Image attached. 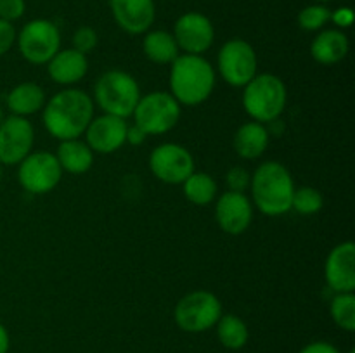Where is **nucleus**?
<instances>
[{
	"mask_svg": "<svg viewBox=\"0 0 355 353\" xmlns=\"http://www.w3.org/2000/svg\"><path fill=\"white\" fill-rule=\"evenodd\" d=\"M92 97L78 89H64L54 93L42 109V121L54 138L69 141L80 138L94 118Z\"/></svg>",
	"mask_w": 355,
	"mask_h": 353,
	"instance_id": "obj_1",
	"label": "nucleus"
},
{
	"mask_svg": "<svg viewBox=\"0 0 355 353\" xmlns=\"http://www.w3.org/2000/svg\"><path fill=\"white\" fill-rule=\"evenodd\" d=\"M217 73L203 55L180 54L170 64V93L180 106H200L214 93Z\"/></svg>",
	"mask_w": 355,
	"mask_h": 353,
	"instance_id": "obj_2",
	"label": "nucleus"
},
{
	"mask_svg": "<svg viewBox=\"0 0 355 353\" xmlns=\"http://www.w3.org/2000/svg\"><path fill=\"white\" fill-rule=\"evenodd\" d=\"M295 189L293 176L283 163L266 161L252 175V204L267 217H281L291 211Z\"/></svg>",
	"mask_w": 355,
	"mask_h": 353,
	"instance_id": "obj_3",
	"label": "nucleus"
},
{
	"mask_svg": "<svg viewBox=\"0 0 355 353\" xmlns=\"http://www.w3.org/2000/svg\"><path fill=\"white\" fill-rule=\"evenodd\" d=\"M288 89L272 73H257L243 87V107L253 121L269 125L279 120L286 109Z\"/></svg>",
	"mask_w": 355,
	"mask_h": 353,
	"instance_id": "obj_4",
	"label": "nucleus"
},
{
	"mask_svg": "<svg viewBox=\"0 0 355 353\" xmlns=\"http://www.w3.org/2000/svg\"><path fill=\"white\" fill-rule=\"evenodd\" d=\"M141 96L137 80L121 69L103 73L94 87V104H97L104 114H113L125 120L132 116Z\"/></svg>",
	"mask_w": 355,
	"mask_h": 353,
	"instance_id": "obj_5",
	"label": "nucleus"
},
{
	"mask_svg": "<svg viewBox=\"0 0 355 353\" xmlns=\"http://www.w3.org/2000/svg\"><path fill=\"white\" fill-rule=\"evenodd\" d=\"M222 303L211 291H191L180 298L173 310V318L179 329L191 334L210 331L222 317Z\"/></svg>",
	"mask_w": 355,
	"mask_h": 353,
	"instance_id": "obj_6",
	"label": "nucleus"
},
{
	"mask_svg": "<svg viewBox=\"0 0 355 353\" xmlns=\"http://www.w3.org/2000/svg\"><path fill=\"white\" fill-rule=\"evenodd\" d=\"M182 107L170 92L155 90L141 96L134 113V123L148 135L168 134L179 123Z\"/></svg>",
	"mask_w": 355,
	"mask_h": 353,
	"instance_id": "obj_7",
	"label": "nucleus"
},
{
	"mask_svg": "<svg viewBox=\"0 0 355 353\" xmlns=\"http://www.w3.org/2000/svg\"><path fill=\"white\" fill-rule=\"evenodd\" d=\"M217 69L227 85L243 89L259 73V57L253 45L243 38L225 42L218 51Z\"/></svg>",
	"mask_w": 355,
	"mask_h": 353,
	"instance_id": "obj_8",
	"label": "nucleus"
},
{
	"mask_svg": "<svg viewBox=\"0 0 355 353\" xmlns=\"http://www.w3.org/2000/svg\"><path fill=\"white\" fill-rule=\"evenodd\" d=\"M17 48L30 64H47L61 48V31L52 21H28L16 37Z\"/></svg>",
	"mask_w": 355,
	"mask_h": 353,
	"instance_id": "obj_9",
	"label": "nucleus"
},
{
	"mask_svg": "<svg viewBox=\"0 0 355 353\" xmlns=\"http://www.w3.org/2000/svg\"><path fill=\"white\" fill-rule=\"evenodd\" d=\"M62 168L55 154L49 151H31L17 165V182L26 192L42 196L59 185Z\"/></svg>",
	"mask_w": 355,
	"mask_h": 353,
	"instance_id": "obj_10",
	"label": "nucleus"
},
{
	"mask_svg": "<svg viewBox=\"0 0 355 353\" xmlns=\"http://www.w3.org/2000/svg\"><path fill=\"white\" fill-rule=\"evenodd\" d=\"M149 168L159 182L177 185L194 172V158L184 145L163 142L149 154Z\"/></svg>",
	"mask_w": 355,
	"mask_h": 353,
	"instance_id": "obj_11",
	"label": "nucleus"
},
{
	"mask_svg": "<svg viewBox=\"0 0 355 353\" xmlns=\"http://www.w3.org/2000/svg\"><path fill=\"white\" fill-rule=\"evenodd\" d=\"M35 145V128L28 118L9 114L0 123V165L17 166Z\"/></svg>",
	"mask_w": 355,
	"mask_h": 353,
	"instance_id": "obj_12",
	"label": "nucleus"
},
{
	"mask_svg": "<svg viewBox=\"0 0 355 353\" xmlns=\"http://www.w3.org/2000/svg\"><path fill=\"white\" fill-rule=\"evenodd\" d=\"M173 38L180 54L203 55L215 42V28L201 12H186L173 24Z\"/></svg>",
	"mask_w": 355,
	"mask_h": 353,
	"instance_id": "obj_13",
	"label": "nucleus"
},
{
	"mask_svg": "<svg viewBox=\"0 0 355 353\" xmlns=\"http://www.w3.org/2000/svg\"><path fill=\"white\" fill-rule=\"evenodd\" d=\"M127 128L128 123L125 118L103 113L101 116L92 118L83 135L94 154H113L127 144Z\"/></svg>",
	"mask_w": 355,
	"mask_h": 353,
	"instance_id": "obj_14",
	"label": "nucleus"
},
{
	"mask_svg": "<svg viewBox=\"0 0 355 353\" xmlns=\"http://www.w3.org/2000/svg\"><path fill=\"white\" fill-rule=\"evenodd\" d=\"M215 220L229 235H241L248 230L253 220L252 199L245 192L225 190L215 204Z\"/></svg>",
	"mask_w": 355,
	"mask_h": 353,
	"instance_id": "obj_15",
	"label": "nucleus"
},
{
	"mask_svg": "<svg viewBox=\"0 0 355 353\" xmlns=\"http://www.w3.org/2000/svg\"><path fill=\"white\" fill-rule=\"evenodd\" d=\"M324 279L335 293L355 291V244L343 241L329 251L324 263Z\"/></svg>",
	"mask_w": 355,
	"mask_h": 353,
	"instance_id": "obj_16",
	"label": "nucleus"
},
{
	"mask_svg": "<svg viewBox=\"0 0 355 353\" xmlns=\"http://www.w3.org/2000/svg\"><path fill=\"white\" fill-rule=\"evenodd\" d=\"M110 7L114 23L128 35H144L155 23V0H110Z\"/></svg>",
	"mask_w": 355,
	"mask_h": 353,
	"instance_id": "obj_17",
	"label": "nucleus"
},
{
	"mask_svg": "<svg viewBox=\"0 0 355 353\" xmlns=\"http://www.w3.org/2000/svg\"><path fill=\"white\" fill-rule=\"evenodd\" d=\"M89 71V59L75 48H59L47 62V73L58 85L71 87L82 82Z\"/></svg>",
	"mask_w": 355,
	"mask_h": 353,
	"instance_id": "obj_18",
	"label": "nucleus"
},
{
	"mask_svg": "<svg viewBox=\"0 0 355 353\" xmlns=\"http://www.w3.org/2000/svg\"><path fill=\"white\" fill-rule=\"evenodd\" d=\"M270 142V132L267 125L259 121H246L236 130L232 145L241 159H259L267 151Z\"/></svg>",
	"mask_w": 355,
	"mask_h": 353,
	"instance_id": "obj_19",
	"label": "nucleus"
},
{
	"mask_svg": "<svg viewBox=\"0 0 355 353\" xmlns=\"http://www.w3.org/2000/svg\"><path fill=\"white\" fill-rule=\"evenodd\" d=\"M349 37L338 28L319 31L311 44V55L319 64L333 66L343 61L349 54Z\"/></svg>",
	"mask_w": 355,
	"mask_h": 353,
	"instance_id": "obj_20",
	"label": "nucleus"
},
{
	"mask_svg": "<svg viewBox=\"0 0 355 353\" xmlns=\"http://www.w3.org/2000/svg\"><path fill=\"white\" fill-rule=\"evenodd\" d=\"M45 102H47L45 90L38 83L33 82L19 83L6 97V104L9 107L10 114L23 118H28L44 109Z\"/></svg>",
	"mask_w": 355,
	"mask_h": 353,
	"instance_id": "obj_21",
	"label": "nucleus"
},
{
	"mask_svg": "<svg viewBox=\"0 0 355 353\" xmlns=\"http://www.w3.org/2000/svg\"><path fill=\"white\" fill-rule=\"evenodd\" d=\"M55 158L62 172L71 173V175H83L94 165V151L87 145L85 141H80V138L59 142Z\"/></svg>",
	"mask_w": 355,
	"mask_h": 353,
	"instance_id": "obj_22",
	"label": "nucleus"
},
{
	"mask_svg": "<svg viewBox=\"0 0 355 353\" xmlns=\"http://www.w3.org/2000/svg\"><path fill=\"white\" fill-rule=\"evenodd\" d=\"M142 52L155 64H172L180 55L179 45L170 31L153 30L146 31L142 38Z\"/></svg>",
	"mask_w": 355,
	"mask_h": 353,
	"instance_id": "obj_23",
	"label": "nucleus"
},
{
	"mask_svg": "<svg viewBox=\"0 0 355 353\" xmlns=\"http://www.w3.org/2000/svg\"><path fill=\"white\" fill-rule=\"evenodd\" d=\"M182 192L189 203L196 204V206H207L217 199V182L210 173L196 172L194 170L182 183Z\"/></svg>",
	"mask_w": 355,
	"mask_h": 353,
	"instance_id": "obj_24",
	"label": "nucleus"
},
{
	"mask_svg": "<svg viewBox=\"0 0 355 353\" xmlns=\"http://www.w3.org/2000/svg\"><path fill=\"white\" fill-rule=\"evenodd\" d=\"M215 329H217V338L220 345L232 352L245 348L250 339L248 325L234 314H222V317L215 324Z\"/></svg>",
	"mask_w": 355,
	"mask_h": 353,
	"instance_id": "obj_25",
	"label": "nucleus"
},
{
	"mask_svg": "<svg viewBox=\"0 0 355 353\" xmlns=\"http://www.w3.org/2000/svg\"><path fill=\"white\" fill-rule=\"evenodd\" d=\"M329 314L333 322L340 329L347 332L355 331V294L354 293H335L331 305H329Z\"/></svg>",
	"mask_w": 355,
	"mask_h": 353,
	"instance_id": "obj_26",
	"label": "nucleus"
},
{
	"mask_svg": "<svg viewBox=\"0 0 355 353\" xmlns=\"http://www.w3.org/2000/svg\"><path fill=\"white\" fill-rule=\"evenodd\" d=\"M322 206H324V197L315 187L304 185L295 189L291 210L300 215H315L322 210Z\"/></svg>",
	"mask_w": 355,
	"mask_h": 353,
	"instance_id": "obj_27",
	"label": "nucleus"
},
{
	"mask_svg": "<svg viewBox=\"0 0 355 353\" xmlns=\"http://www.w3.org/2000/svg\"><path fill=\"white\" fill-rule=\"evenodd\" d=\"M331 10L324 3H312L304 7L298 14V26L305 31H319L329 23Z\"/></svg>",
	"mask_w": 355,
	"mask_h": 353,
	"instance_id": "obj_28",
	"label": "nucleus"
},
{
	"mask_svg": "<svg viewBox=\"0 0 355 353\" xmlns=\"http://www.w3.org/2000/svg\"><path fill=\"white\" fill-rule=\"evenodd\" d=\"M97 40H99V38H97V31L94 30L92 26H80L78 30L73 33L71 44L75 51L89 55L90 52L97 47Z\"/></svg>",
	"mask_w": 355,
	"mask_h": 353,
	"instance_id": "obj_29",
	"label": "nucleus"
},
{
	"mask_svg": "<svg viewBox=\"0 0 355 353\" xmlns=\"http://www.w3.org/2000/svg\"><path fill=\"white\" fill-rule=\"evenodd\" d=\"M250 182H252V173L243 166H232L225 173L227 190H232V192H245L246 189H250Z\"/></svg>",
	"mask_w": 355,
	"mask_h": 353,
	"instance_id": "obj_30",
	"label": "nucleus"
},
{
	"mask_svg": "<svg viewBox=\"0 0 355 353\" xmlns=\"http://www.w3.org/2000/svg\"><path fill=\"white\" fill-rule=\"evenodd\" d=\"M24 10H26L24 0H0V19L14 23L23 17Z\"/></svg>",
	"mask_w": 355,
	"mask_h": 353,
	"instance_id": "obj_31",
	"label": "nucleus"
},
{
	"mask_svg": "<svg viewBox=\"0 0 355 353\" xmlns=\"http://www.w3.org/2000/svg\"><path fill=\"white\" fill-rule=\"evenodd\" d=\"M16 37L17 31L16 28H14V24L9 23V21L0 19V57L14 47Z\"/></svg>",
	"mask_w": 355,
	"mask_h": 353,
	"instance_id": "obj_32",
	"label": "nucleus"
},
{
	"mask_svg": "<svg viewBox=\"0 0 355 353\" xmlns=\"http://www.w3.org/2000/svg\"><path fill=\"white\" fill-rule=\"evenodd\" d=\"M329 21L335 23V26L338 30H345V28H350L354 23V10L350 7H340V9L333 10Z\"/></svg>",
	"mask_w": 355,
	"mask_h": 353,
	"instance_id": "obj_33",
	"label": "nucleus"
},
{
	"mask_svg": "<svg viewBox=\"0 0 355 353\" xmlns=\"http://www.w3.org/2000/svg\"><path fill=\"white\" fill-rule=\"evenodd\" d=\"M298 353H342L333 343L328 341H312L305 345Z\"/></svg>",
	"mask_w": 355,
	"mask_h": 353,
	"instance_id": "obj_34",
	"label": "nucleus"
},
{
	"mask_svg": "<svg viewBox=\"0 0 355 353\" xmlns=\"http://www.w3.org/2000/svg\"><path fill=\"white\" fill-rule=\"evenodd\" d=\"M146 138H148V134H146V132L142 130L141 127H137L135 123L128 125V128H127V144L137 147V145L144 144Z\"/></svg>",
	"mask_w": 355,
	"mask_h": 353,
	"instance_id": "obj_35",
	"label": "nucleus"
},
{
	"mask_svg": "<svg viewBox=\"0 0 355 353\" xmlns=\"http://www.w3.org/2000/svg\"><path fill=\"white\" fill-rule=\"evenodd\" d=\"M10 348V336L6 325L0 322V353H9Z\"/></svg>",
	"mask_w": 355,
	"mask_h": 353,
	"instance_id": "obj_36",
	"label": "nucleus"
},
{
	"mask_svg": "<svg viewBox=\"0 0 355 353\" xmlns=\"http://www.w3.org/2000/svg\"><path fill=\"white\" fill-rule=\"evenodd\" d=\"M6 116H7V114H6V111H3V107L0 106V123H2V121L6 120Z\"/></svg>",
	"mask_w": 355,
	"mask_h": 353,
	"instance_id": "obj_37",
	"label": "nucleus"
},
{
	"mask_svg": "<svg viewBox=\"0 0 355 353\" xmlns=\"http://www.w3.org/2000/svg\"><path fill=\"white\" fill-rule=\"evenodd\" d=\"M315 2H318V3H328V2H331V0H315Z\"/></svg>",
	"mask_w": 355,
	"mask_h": 353,
	"instance_id": "obj_38",
	"label": "nucleus"
},
{
	"mask_svg": "<svg viewBox=\"0 0 355 353\" xmlns=\"http://www.w3.org/2000/svg\"><path fill=\"white\" fill-rule=\"evenodd\" d=\"M0 180H2V165H0Z\"/></svg>",
	"mask_w": 355,
	"mask_h": 353,
	"instance_id": "obj_39",
	"label": "nucleus"
},
{
	"mask_svg": "<svg viewBox=\"0 0 355 353\" xmlns=\"http://www.w3.org/2000/svg\"><path fill=\"white\" fill-rule=\"evenodd\" d=\"M349 353H355V352H354V350H350V352H349Z\"/></svg>",
	"mask_w": 355,
	"mask_h": 353,
	"instance_id": "obj_40",
	"label": "nucleus"
}]
</instances>
